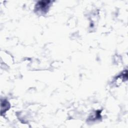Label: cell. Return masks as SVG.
<instances>
[{"mask_svg":"<svg viewBox=\"0 0 128 128\" xmlns=\"http://www.w3.org/2000/svg\"><path fill=\"white\" fill-rule=\"evenodd\" d=\"M50 1H41L39 2L36 8L39 9L42 12H46L48 10V8L49 7Z\"/></svg>","mask_w":128,"mask_h":128,"instance_id":"6da1fadb","label":"cell"}]
</instances>
